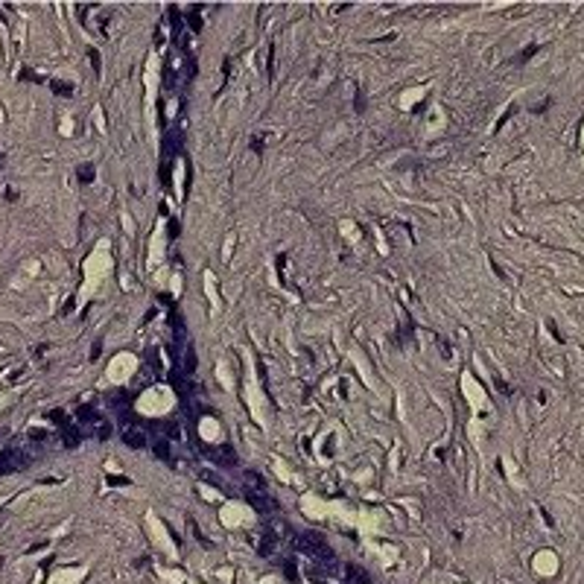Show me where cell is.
Here are the masks:
<instances>
[{
	"label": "cell",
	"instance_id": "obj_3",
	"mask_svg": "<svg viewBox=\"0 0 584 584\" xmlns=\"http://www.w3.org/2000/svg\"><path fill=\"white\" fill-rule=\"evenodd\" d=\"M345 581L348 584H371V578L362 572L360 567H348V572H345Z\"/></svg>",
	"mask_w": 584,
	"mask_h": 584
},
{
	"label": "cell",
	"instance_id": "obj_5",
	"mask_svg": "<svg viewBox=\"0 0 584 584\" xmlns=\"http://www.w3.org/2000/svg\"><path fill=\"white\" fill-rule=\"evenodd\" d=\"M76 415H79V421H82V424H100V412H94L91 406H82Z\"/></svg>",
	"mask_w": 584,
	"mask_h": 584
},
{
	"label": "cell",
	"instance_id": "obj_7",
	"mask_svg": "<svg viewBox=\"0 0 584 584\" xmlns=\"http://www.w3.org/2000/svg\"><path fill=\"white\" fill-rule=\"evenodd\" d=\"M53 91H59V94H70L68 85H53Z\"/></svg>",
	"mask_w": 584,
	"mask_h": 584
},
{
	"label": "cell",
	"instance_id": "obj_2",
	"mask_svg": "<svg viewBox=\"0 0 584 584\" xmlns=\"http://www.w3.org/2000/svg\"><path fill=\"white\" fill-rule=\"evenodd\" d=\"M123 441L129 447H135V450H140V447H146V435L138 430V427H126L123 430Z\"/></svg>",
	"mask_w": 584,
	"mask_h": 584
},
{
	"label": "cell",
	"instance_id": "obj_4",
	"mask_svg": "<svg viewBox=\"0 0 584 584\" xmlns=\"http://www.w3.org/2000/svg\"><path fill=\"white\" fill-rule=\"evenodd\" d=\"M62 438H65V447H76L79 441H82L79 430H73V427H65V430H62Z\"/></svg>",
	"mask_w": 584,
	"mask_h": 584
},
{
	"label": "cell",
	"instance_id": "obj_1",
	"mask_svg": "<svg viewBox=\"0 0 584 584\" xmlns=\"http://www.w3.org/2000/svg\"><path fill=\"white\" fill-rule=\"evenodd\" d=\"M30 464V456L21 453V450H3L0 453V473H15V470H24Z\"/></svg>",
	"mask_w": 584,
	"mask_h": 584
},
{
	"label": "cell",
	"instance_id": "obj_6",
	"mask_svg": "<svg viewBox=\"0 0 584 584\" xmlns=\"http://www.w3.org/2000/svg\"><path fill=\"white\" fill-rule=\"evenodd\" d=\"M79 172H82V181H91V178H94V175H91V172H94L91 167H82Z\"/></svg>",
	"mask_w": 584,
	"mask_h": 584
}]
</instances>
